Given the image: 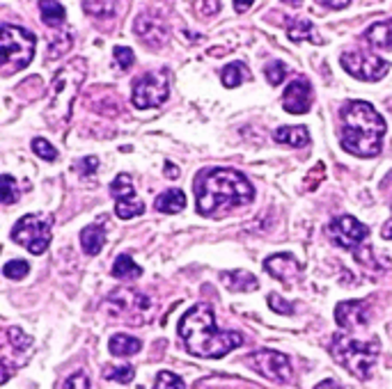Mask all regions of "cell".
<instances>
[{"mask_svg":"<svg viewBox=\"0 0 392 389\" xmlns=\"http://www.w3.org/2000/svg\"><path fill=\"white\" fill-rule=\"evenodd\" d=\"M255 197V188L238 170L211 167L202 170L195 177V199L198 213L204 218H213L236 207H246Z\"/></svg>","mask_w":392,"mask_h":389,"instance_id":"6da1fadb","label":"cell"},{"mask_svg":"<svg viewBox=\"0 0 392 389\" xmlns=\"http://www.w3.org/2000/svg\"><path fill=\"white\" fill-rule=\"evenodd\" d=\"M179 337L191 355L206 360L225 358L227 353L243 343V337L238 332L216 328L213 311L204 302L184 314V318L179 321Z\"/></svg>","mask_w":392,"mask_h":389,"instance_id":"7a4b0ae2","label":"cell"},{"mask_svg":"<svg viewBox=\"0 0 392 389\" xmlns=\"http://www.w3.org/2000/svg\"><path fill=\"white\" fill-rule=\"evenodd\" d=\"M342 133L340 142L344 151L358 158L378 156L386 138V122L372 103L367 101H348L340 110Z\"/></svg>","mask_w":392,"mask_h":389,"instance_id":"3957f363","label":"cell"},{"mask_svg":"<svg viewBox=\"0 0 392 389\" xmlns=\"http://www.w3.org/2000/svg\"><path fill=\"white\" fill-rule=\"evenodd\" d=\"M378 353H381L378 339L358 341L353 337H346V334H335L331 341L333 360L344 366L348 373H353L358 380L372 378V369L378 360Z\"/></svg>","mask_w":392,"mask_h":389,"instance_id":"277c9868","label":"cell"},{"mask_svg":"<svg viewBox=\"0 0 392 389\" xmlns=\"http://www.w3.org/2000/svg\"><path fill=\"white\" fill-rule=\"evenodd\" d=\"M149 309H151V300L131 289H115L113 294L106 298L108 316L115 321L131 323V326L145 323L149 318Z\"/></svg>","mask_w":392,"mask_h":389,"instance_id":"5b68a950","label":"cell"},{"mask_svg":"<svg viewBox=\"0 0 392 389\" xmlns=\"http://www.w3.org/2000/svg\"><path fill=\"white\" fill-rule=\"evenodd\" d=\"M0 46H3V62L9 69H24L35 58V35L26 28L5 24L0 32Z\"/></svg>","mask_w":392,"mask_h":389,"instance_id":"8992f818","label":"cell"},{"mask_svg":"<svg viewBox=\"0 0 392 389\" xmlns=\"http://www.w3.org/2000/svg\"><path fill=\"white\" fill-rule=\"evenodd\" d=\"M83 76H85V62L83 60H76L67 67H62L56 78H53V101H51V110H60V115L64 120H69V113H71V103L76 99V92H79L81 83H83Z\"/></svg>","mask_w":392,"mask_h":389,"instance_id":"52a82bcc","label":"cell"},{"mask_svg":"<svg viewBox=\"0 0 392 389\" xmlns=\"http://www.w3.org/2000/svg\"><path fill=\"white\" fill-rule=\"evenodd\" d=\"M12 239L24 245L30 254H44L51 243V220L39 215H24L12 229Z\"/></svg>","mask_w":392,"mask_h":389,"instance_id":"ba28073f","label":"cell"},{"mask_svg":"<svg viewBox=\"0 0 392 389\" xmlns=\"http://www.w3.org/2000/svg\"><path fill=\"white\" fill-rule=\"evenodd\" d=\"M170 94V83L168 76L163 71H149L134 83V92H131V101L140 110L147 108H159L166 103Z\"/></svg>","mask_w":392,"mask_h":389,"instance_id":"9c48e42d","label":"cell"},{"mask_svg":"<svg viewBox=\"0 0 392 389\" xmlns=\"http://www.w3.org/2000/svg\"><path fill=\"white\" fill-rule=\"evenodd\" d=\"M246 364L250 366L253 371H257L259 375L268 378L273 383H291L293 380V369H291V362L285 353H278V351H257V353H250L246 358Z\"/></svg>","mask_w":392,"mask_h":389,"instance_id":"30bf717a","label":"cell"},{"mask_svg":"<svg viewBox=\"0 0 392 389\" xmlns=\"http://www.w3.org/2000/svg\"><path fill=\"white\" fill-rule=\"evenodd\" d=\"M328 236L335 245L344 247V250H351L356 254L365 247L369 227H365L361 220H356L353 215H340V218H335L328 224Z\"/></svg>","mask_w":392,"mask_h":389,"instance_id":"8fae6325","label":"cell"},{"mask_svg":"<svg viewBox=\"0 0 392 389\" xmlns=\"http://www.w3.org/2000/svg\"><path fill=\"white\" fill-rule=\"evenodd\" d=\"M342 67L358 81H381L388 73V62L365 51L342 53Z\"/></svg>","mask_w":392,"mask_h":389,"instance_id":"7c38bea8","label":"cell"},{"mask_svg":"<svg viewBox=\"0 0 392 389\" xmlns=\"http://www.w3.org/2000/svg\"><path fill=\"white\" fill-rule=\"evenodd\" d=\"M111 194L115 199L117 218L131 220V218H138V215L145 213V204L138 199L134 181H131L129 175H117L115 177V181L111 183Z\"/></svg>","mask_w":392,"mask_h":389,"instance_id":"4fadbf2b","label":"cell"},{"mask_svg":"<svg viewBox=\"0 0 392 389\" xmlns=\"http://www.w3.org/2000/svg\"><path fill=\"white\" fill-rule=\"evenodd\" d=\"M335 321L344 330H361L369 323L367 300H346L335 307Z\"/></svg>","mask_w":392,"mask_h":389,"instance_id":"5bb4252c","label":"cell"},{"mask_svg":"<svg viewBox=\"0 0 392 389\" xmlns=\"http://www.w3.org/2000/svg\"><path fill=\"white\" fill-rule=\"evenodd\" d=\"M312 105V85L305 78H293L282 94V108L291 115H305Z\"/></svg>","mask_w":392,"mask_h":389,"instance_id":"9a60e30c","label":"cell"},{"mask_svg":"<svg viewBox=\"0 0 392 389\" xmlns=\"http://www.w3.org/2000/svg\"><path fill=\"white\" fill-rule=\"evenodd\" d=\"M264 268H266V273H268L271 277L280 279L282 284H291L293 279L298 277V273H301V266H298V261H296V256L289 254V252H282V254L268 256L266 261H264Z\"/></svg>","mask_w":392,"mask_h":389,"instance_id":"2e32d148","label":"cell"},{"mask_svg":"<svg viewBox=\"0 0 392 389\" xmlns=\"http://www.w3.org/2000/svg\"><path fill=\"white\" fill-rule=\"evenodd\" d=\"M30 346H32V339L28 337L24 330L7 328L5 330V337H3V362L12 360V355H16L19 364H24L28 360Z\"/></svg>","mask_w":392,"mask_h":389,"instance_id":"e0dca14e","label":"cell"},{"mask_svg":"<svg viewBox=\"0 0 392 389\" xmlns=\"http://www.w3.org/2000/svg\"><path fill=\"white\" fill-rule=\"evenodd\" d=\"M136 35H138L140 39H143L145 44L159 48V46L163 44V41H166L168 30H166V26H163L161 21H156L154 16L143 14V16H138V21H136Z\"/></svg>","mask_w":392,"mask_h":389,"instance_id":"ac0fdd59","label":"cell"},{"mask_svg":"<svg viewBox=\"0 0 392 389\" xmlns=\"http://www.w3.org/2000/svg\"><path fill=\"white\" fill-rule=\"evenodd\" d=\"M223 284L230 291H238V294H248V291H255L259 286L257 277L246 273V270H225L221 273Z\"/></svg>","mask_w":392,"mask_h":389,"instance_id":"d6986e66","label":"cell"},{"mask_svg":"<svg viewBox=\"0 0 392 389\" xmlns=\"http://www.w3.org/2000/svg\"><path fill=\"white\" fill-rule=\"evenodd\" d=\"M106 243V229L104 224H90L85 227L81 232V245H83V252L87 256H96L101 252V247Z\"/></svg>","mask_w":392,"mask_h":389,"instance_id":"ffe728a7","label":"cell"},{"mask_svg":"<svg viewBox=\"0 0 392 389\" xmlns=\"http://www.w3.org/2000/svg\"><path fill=\"white\" fill-rule=\"evenodd\" d=\"M143 348V341L136 337H129V334H113L111 341H108V351H111L115 358H131V355L140 353Z\"/></svg>","mask_w":392,"mask_h":389,"instance_id":"44dd1931","label":"cell"},{"mask_svg":"<svg viewBox=\"0 0 392 389\" xmlns=\"http://www.w3.org/2000/svg\"><path fill=\"white\" fill-rule=\"evenodd\" d=\"M154 207L159 213H179L186 207V194H184L179 188H170L166 192H161L159 197L154 199Z\"/></svg>","mask_w":392,"mask_h":389,"instance_id":"7402d4cb","label":"cell"},{"mask_svg":"<svg viewBox=\"0 0 392 389\" xmlns=\"http://www.w3.org/2000/svg\"><path fill=\"white\" fill-rule=\"evenodd\" d=\"M367 44L374 48H383V51H392V19L390 21H381V24H374L365 32Z\"/></svg>","mask_w":392,"mask_h":389,"instance_id":"603a6c76","label":"cell"},{"mask_svg":"<svg viewBox=\"0 0 392 389\" xmlns=\"http://www.w3.org/2000/svg\"><path fill=\"white\" fill-rule=\"evenodd\" d=\"M273 140L278 145H289V147H305L310 142V133L305 126H280L273 133Z\"/></svg>","mask_w":392,"mask_h":389,"instance_id":"cb8c5ba5","label":"cell"},{"mask_svg":"<svg viewBox=\"0 0 392 389\" xmlns=\"http://www.w3.org/2000/svg\"><path fill=\"white\" fill-rule=\"evenodd\" d=\"M39 14L49 28H60L64 19H67V12H64V7L58 0H39Z\"/></svg>","mask_w":392,"mask_h":389,"instance_id":"d4e9b609","label":"cell"},{"mask_svg":"<svg viewBox=\"0 0 392 389\" xmlns=\"http://www.w3.org/2000/svg\"><path fill=\"white\" fill-rule=\"evenodd\" d=\"M140 275H143V268H140L129 254H119L115 259V264H113V277H117V279H138Z\"/></svg>","mask_w":392,"mask_h":389,"instance_id":"484cf974","label":"cell"},{"mask_svg":"<svg viewBox=\"0 0 392 389\" xmlns=\"http://www.w3.org/2000/svg\"><path fill=\"white\" fill-rule=\"evenodd\" d=\"M289 39L293 41H314V44H321V37L317 35V30L310 24V21H293L289 26Z\"/></svg>","mask_w":392,"mask_h":389,"instance_id":"4316f807","label":"cell"},{"mask_svg":"<svg viewBox=\"0 0 392 389\" xmlns=\"http://www.w3.org/2000/svg\"><path fill=\"white\" fill-rule=\"evenodd\" d=\"M83 9L94 19H111L117 9V0H83Z\"/></svg>","mask_w":392,"mask_h":389,"instance_id":"83f0119b","label":"cell"},{"mask_svg":"<svg viewBox=\"0 0 392 389\" xmlns=\"http://www.w3.org/2000/svg\"><path fill=\"white\" fill-rule=\"evenodd\" d=\"M221 78H223V85L225 88H238L243 81H248V69H246V64L243 62H232V64H227V67L223 69L221 73Z\"/></svg>","mask_w":392,"mask_h":389,"instance_id":"f1b7e54d","label":"cell"},{"mask_svg":"<svg viewBox=\"0 0 392 389\" xmlns=\"http://www.w3.org/2000/svg\"><path fill=\"white\" fill-rule=\"evenodd\" d=\"M106 380H115L119 385H129L136 378V369L134 366H111V369L104 371Z\"/></svg>","mask_w":392,"mask_h":389,"instance_id":"f546056e","label":"cell"},{"mask_svg":"<svg viewBox=\"0 0 392 389\" xmlns=\"http://www.w3.org/2000/svg\"><path fill=\"white\" fill-rule=\"evenodd\" d=\"M0 199H3L5 207H9V204L19 202V186L14 177L9 175H3V183H0Z\"/></svg>","mask_w":392,"mask_h":389,"instance_id":"4dcf8cb0","label":"cell"},{"mask_svg":"<svg viewBox=\"0 0 392 389\" xmlns=\"http://www.w3.org/2000/svg\"><path fill=\"white\" fill-rule=\"evenodd\" d=\"M28 273H30V266H28V261H24V259H14V261H7L3 266V275L7 279H24Z\"/></svg>","mask_w":392,"mask_h":389,"instance_id":"1f68e13d","label":"cell"},{"mask_svg":"<svg viewBox=\"0 0 392 389\" xmlns=\"http://www.w3.org/2000/svg\"><path fill=\"white\" fill-rule=\"evenodd\" d=\"M154 389H186L184 380L172 371H161L156 375V383H154Z\"/></svg>","mask_w":392,"mask_h":389,"instance_id":"d6a6232c","label":"cell"},{"mask_svg":"<svg viewBox=\"0 0 392 389\" xmlns=\"http://www.w3.org/2000/svg\"><path fill=\"white\" fill-rule=\"evenodd\" d=\"M32 151H35V154L39 158H44V160H58L56 147H53L49 140H44V138H35V140H32Z\"/></svg>","mask_w":392,"mask_h":389,"instance_id":"836d02e7","label":"cell"},{"mask_svg":"<svg viewBox=\"0 0 392 389\" xmlns=\"http://www.w3.org/2000/svg\"><path fill=\"white\" fill-rule=\"evenodd\" d=\"M264 73H266V81H268L271 85H280L282 81H285L287 69H285V64H282L280 60H276V62H268V64H266V67H264Z\"/></svg>","mask_w":392,"mask_h":389,"instance_id":"e575fe53","label":"cell"},{"mask_svg":"<svg viewBox=\"0 0 392 389\" xmlns=\"http://www.w3.org/2000/svg\"><path fill=\"white\" fill-rule=\"evenodd\" d=\"M113 56H115V60H117V64H119V69H124V71L134 67V62H136L134 51L126 48V46H115Z\"/></svg>","mask_w":392,"mask_h":389,"instance_id":"d590c367","label":"cell"},{"mask_svg":"<svg viewBox=\"0 0 392 389\" xmlns=\"http://www.w3.org/2000/svg\"><path fill=\"white\" fill-rule=\"evenodd\" d=\"M268 307L273 311H278V314H282V316H291L293 314V305H289V302L282 300V296H276V294L268 296Z\"/></svg>","mask_w":392,"mask_h":389,"instance_id":"8d00e7d4","label":"cell"},{"mask_svg":"<svg viewBox=\"0 0 392 389\" xmlns=\"http://www.w3.org/2000/svg\"><path fill=\"white\" fill-rule=\"evenodd\" d=\"M62 389H90V378H87L83 371H79L64 380Z\"/></svg>","mask_w":392,"mask_h":389,"instance_id":"74e56055","label":"cell"},{"mask_svg":"<svg viewBox=\"0 0 392 389\" xmlns=\"http://www.w3.org/2000/svg\"><path fill=\"white\" fill-rule=\"evenodd\" d=\"M76 167H79L83 175H94L96 167H99V158H96V156H85Z\"/></svg>","mask_w":392,"mask_h":389,"instance_id":"f35d334b","label":"cell"},{"mask_svg":"<svg viewBox=\"0 0 392 389\" xmlns=\"http://www.w3.org/2000/svg\"><path fill=\"white\" fill-rule=\"evenodd\" d=\"M319 5H323V7H331V9H342V7H346L351 0H317Z\"/></svg>","mask_w":392,"mask_h":389,"instance_id":"ab89813d","label":"cell"},{"mask_svg":"<svg viewBox=\"0 0 392 389\" xmlns=\"http://www.w3.org/2000/svg\"><path fill=\"white\" fill-rule=\"evenodd\" d=\"M218 9H221V5H218V0H204V7H202V14H206V16H211V14H216Z\"/></svg>","mask_w":392,"mask_h":389,"instance_id":"60d3db41","label":"cell"},{"mask_svg":"<svg viewBox=\"0 0 392 389\" xmlns=\"http://www.w3.org/2000/svg\"><path fill=\"white\" fill-rule=\"evenodd\" d=\"M253 3H255V0H234V9H236L238 14H241V12H248L250 5H253Z\"/></svg>","mask_w":392,"mask_h":389,"instance_id":"b9f144b4","label":"cell"},{"mask_svg":"<svg viewBox=\"0 0 392 389\" xmlns=\"http://www.w3.org/2000/svg\"><path fill=\"white\" fill-rule=\"evenodd\" d=\"M166 175H168L170 179H177V177H179V170H177V165L170 163V160L166 163Z\"/></svg>","mask_w":392,"mask_h":389,"instance_id":"7bdbcfd3","label":"cell"},{"mask_svg":"<svg viewBox=\"0 0 392 389\" xmlns=\"http://www.w3.org/2000/svg\"><path fill=\"white\" fill-rule=\"evenodd\" d=\"M381 236H383V239H388V241H392V218L383 224V229H381Z\"/></svg>","mask_w":392,"mask_h":389,"instance_id":"ee69618b","label":"cell"},{"mask_svg":"<svg viewBox=\"0 0 392 389\" xmlns=\"http://www.w3.org/2000/svg\"><path fill=\"white\" fill-rule=\"evenodd\" d=\"M314 389H342L340 385H337L335 380H321L317 387H314Z\"/></svg>","mask_w":392,"mask_h":389,"instance_id":"f6af8a7d","label":"cell"},{"mask_svg":"<svg viewBox=\"0 0 392 389\" xmlns=\"http://www.w3.org/2000/svg\"><path fill=\"white\" fill-rule=\"evenodd\" d=\"M282 3H287V5H291V7H301L303 0H282Z\"/></svg>","mask_w":392,"mask_h":389,"instance_id":"bcb514c9","label":"cell"}]
</instances>
